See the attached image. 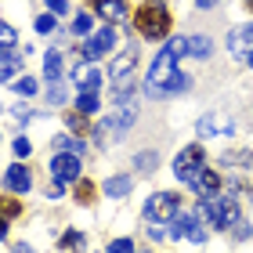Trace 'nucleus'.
<instances>
[{"mask_svg": "<svg viewBox=\"0 0 253 253\" xmlns=\"http://www.w3.org/2000/svg\"><path fill=\"white\" fill-rule=\"evenodd\" d=\"M134 26L145 40H163L170 33V11L163 0H145L141 7L134 11Z\"/></svg>", "mask_w": 253, "mask_h": 253, "instance_id": "nucleus-1", "label": "nucleus"}, {"mask_svg": "<svg viewBox=\"0 0 253 253\" xmlns=\"http://www.w3.org/2000/svg\"><path fill=\"white\" fill-rule=\"evenodd\" d=\"M203 217V221H210L213 228H232L239 217V203H235V195H224V199H203L199 203V210H195Z\"/></svg>", "mask_w": 253, "mask_h": 253, "instance_id": "nucleus-2", "label": "nucleus"}, {"mask_svg": "<svg viewBox=\"0 0 253 253\" xmlns=\"http://www.w3.org/2000/svg\"><path fill=\"white\" fill-rule=\"evenodd\" d=\"M177 54L170 51V47H163L156 54V62H152V69H148V84H145V90L148 94H167V87H170V80L177 76Z\"/></svg>", "mask_w": 253, "mask_h": 253, "instance_id": "nucleus-3", "label": "nucleus"}, {"mask_svg": "<svg viewBox=\"0 0 253 253\" xmlns=\"http://www.w3.org/2000/svg\"><path fill=\"white\" fill-rule=\"evenodd\" d=\"M181 210V199L174 192H156V195H148V203H145V217L152 224H167V221H174Z\"/></svg>", "mask_w": 253, "mask_h": 253, "instance_id": "nucleus-4", "label": "nucleus"}, {"mask_svg": "<svg viewBox=\"0 0 253 253\" xmlns=\"http://www.w3.org/2000/svg\"><path fill=\"white\" fill-rule=\"evenodd\" d=\"M203 148L199 145H185L177 152V159H174V174H177V181H185V185H192L195 177H199V170H203Z\"/></svg>", "mask_w": 253, "mask_h": 253, "instance_id": "nucleus-5", "label": "nucleus"}, {"mask_svg": "<svg viewBox=\"0 0 253 253\" xmlns=\"http://www.w3.org/2000/svg\"><path fill=\"white\" fill-rule=\"evenodd\" d=\"M170 235L174 239H188V243H206V228L199 213H177L174 224H170Z\"/></svg>", "mask_w": 253, "mask_h": 253, "instance_id": "nucleus-6", "label": "nucleus"}, {"mask_svg": "<svg viewBox=\"0 0 253 253\" xmlns=\"http://www.w3.org/2000/svg\"><path fill=\"white\" fill-rule=\"evenodd\" d=\"M112 47H116V29H112V26H101L90 40H84V58H87V62H98L101 54H109Z\"/></svg>", "mask_w": 253, "mask_h": 253, "instance_id": "nucleus-7", "label": "nucleus"}, {"mask_svg": "<svg viewBox=\"0 0 253 253\" xmlns=\"http://www.w3.org/2000/svg\"><path fill=\"white\" fill-rule=\"evenodd\" d=\"M51 174L58 185H73V181H80V156L73 152H58L51 159Z\"/></svg>", "mask_w": 253, "mask_h": 253, "instance_id": "nucleus-8", "label": "nucleus"}, {"mask_svg": "<svg viewBox=\"0 0 253 253\" xmlns=\"http://www.w3.org/2000/svg\"><path fill=\"white\" fill-rule=\"evenodd\" d=\"M134 62H137V47H126L116 62H112L109 69V76H112V84L116 87H130V73H134Z\"/></svg>", "mask_w": 253, "mask_h": 253, "instance_id": "nucleus-9", "label": "nucleus"}, {"mask_svg": "<svg viewBox=\"0 0 253 253\" xmlns=\"http://www.w3.org/2000/svg\"><path fill=\"white\" fill-rule=\"evenodd\" d=\"M192 188L199 192L203 199H217V192H221V177H217L213 170H206V167H203V170H199V177L192 181Z\"/></svg>", "mask_w": 253, "mask_h": 253, "instance_id": "nucleus-10", "label": "nucleus"}, {"mask_svg": "<svg viewBox=\"0 0 253 253\" xmlns=\"http://www.w3.org/2000/svg\"><path fill=\"white\" fill-rule=\"evenodd\" d=\"M4 185L11 188V192H29L33 188V174L22 163H15V167H7V174H4Z\"/></svg>", "mask_w": 253, "mask_h": 253, "instance_id": "nucleus-11", "label": "nucleus"}, {"mask_svg": "<svg viewBox=\"0 0 253 253\" xmlns=\"http://www.w3.org/2000/svg\"><path fill=\"white\" fill-rule=\"evenodd\" d=\"M90 7H94L101 18H109V22H120L126 15V0H90Z\"/></svg>", "mask_w": 253, "mask_h": 253, "instance_id": "nucleus-12", "label": "nucleus"}, {"mask_svg": "<svg viewBox=\"0 0 253 253\" xmlns=\"http://www.w3.org/2000/svg\"><path fill=\"white\" fill-rule=\"evenodd\" d=\"M73 80L84 90H98V84H101V73L94 69V62H84V65H76V73H73Z\"/></svg>", "mask_w": 253, "mask_h": 253, "instance_id": "nucleus-13", "label": "nucleus"}, {"mask_svg": "<svg viewBox=\"0 0 253 253\" xmlns=\"http://www.w3.org/2000/svg\"><path fill=\"white\" fill-rule=\"evenodd\" d=\"M250 43H253V26H239V29L228 33V51L232 54H243Z\"/></svg>", "mask_w": 253, "mask_h": 253, "instance_id": "nucleus-14", "label": "nucleus"}, {"mask_svg": "<svg viewBox=\"0 0 253 253\" xmlns=\"http://www.w3.org/2000/svg\"><path fill=\"white\" fill-rule=\"evenodd\" d=\"M130 177H126V174H120V177H109L105 181V195H109V199H123V195H130Z\"/></svg>", "mask_w": 253, "mask_h": 253, "instance_id": "nucleus-15", "label": "nucleus"}, {"mask_svg": "<svg viewBox=\"0 0 253 253\" xmlns=\"http://www.w3.org/2000/svg\"><path fill=\"white\" fill-rule=\"evenodd\" d=\"M98 105H101L98 90H80V98H76V112H84V116H94Z\"/></svg>", "mask_w": 253, "mask_h": 253, "instance_id": "nucleus-16", "label": "nucleus"}, {"mask_svg": "<svg viewBox=\"0 0 253 253\" xmlns=\"http://www.w3.org/2000/svg\"><path fill=\"white\" fill-rule=\"evenodd\" d=\"M210 51H213V43L206 37H188V54L192 58H210Z\"/></svg>", "mask_w": 253, "mask_h": 253, "instance_id": "nucleus-17", "label": "nucleus"}, {"mask_svg": "<svg viewBox=\"0 0 253 253\" xmlns=\"http://www.w3.org/2000/svg\"><path fill=\"white\" fill-rule=\"evenodd\" d=\"M43 73H47V80H58L62 76V51H47V58H43Z\"/></svg>", "mask_w": 253, "mask_h": 253, "instance_id": "nucleus-18", "label": "nucleus"}, {"mask_svg": "<svg viewBox=\"0 0 253 253\" xmlns=\"http://www.w3.org/2000/svg\"><path fill=\"white\" fill-rule=\"evenodd\" d=\"M65 123H69V130H73V134H90V130H94V126L87 123V116H84V112H69V116H65Z\"/></svg>", "mask_w": 253, "mask_h": 253, "instance_id": "nucleus-19", "label": "nucleus"}, {"mask_svg": "<svg viewBox=\"0 0 253 253\" xmlns=\"http://www.w3.org/2000/svg\"><path fill=\"white\" fill-rule=\"evenodd\" d=\"M15 69H18V58H15V54L0 58V84H11V80H15Z\"/></svg>", "mask_w": 253, "mask_h": 253, "instance_id": "nucleus-20", "label": "nucleus"}, {"mask_svg": "<svg viewBox=\"0 0 253 253\" xmlns=\"http://www.w3.org/2000/svg\"><path fill=\"white\" fill-rule=\"evenodd\" d=\"M54 145H58V152H73V156H84V145H80L76 137H69V134H62V137H58Z\"/></svg>", "mask_w": 253, "mask_h": 253, "instance_id": "nucleus-21", "label": "nucleus"}, {"mask_svg": "<svg viewBox=\"0 0 253 253\" xmlns=\"http://www.w3.org/2000/svg\"><path fill=\"white\" fill-rule=\"evenodd\" d=\"M156 167H159V156L156 152H137V170H141V174H152Z\"/></svg>", "mask_w": 253, "mask_h": 253, "instance_id": "nucleus-22", "label": "nucleus"}, {"mask_svg": "<svg viewBox=\"0 0 253 253\" xmlns=\"http://www.w3.org/2000/svg\"><path fill=\"white\" fill-rule=\"evenodd\" d=\"M18 213H22V203L18 199H0V217H4V221H15Z\"/></svg>", "mask_w": 253, "mask_h": 253, "instance_id": "nucleus-23", "label": "nucleus"}, {"mask_svg": "<svg viewBox=\"0 0 253 253\" xmlns=\"http://www.w3.org/2000/svg\"><path fill=\"white\" fill-rule=\"evenodd\" d=\"M11 47H15V29H11V26H0V58L11 54Z\"/></svg>", "mask_w": 253, "mask_h": 253, "instance_id": "nucleus-24", "label": "nucleus"}, {"mask_svg": "<svg viewBox=\"0 0 253 253\" xmlns=\"http://www.w3.org/2000/svg\"><path fill=\"white\" fill-rule=\"evenodd\" d=\"M15 90H18V94H37V90H40V84H37V80H33V76H26V80H18V84H15Z\"/></svg>", "mask_w": 253, "mask_h": 253, "instance_id": "nucleus-25", "label": "nucleus"}, {"mask_svg": "<svg viewBox=\"0 0 253 253\" xmlns=\"http://www.w3.org/2000/svg\"><path fill=\"white\" fill-rule=\"evenodd\" d=\"M90 199H94V185H90V181H80V188H76V203H90Z\"/></svg>", "mask_w": 253, "mask_h": 253, "instance_id": "nucleus-26", "label": "nucleus"}, {"mask_svg": "<svg viewBox=\"0 0 253 253\" xmlns=\"http://www.w3.org/2000/svg\"><path fill=\"white\" fill-rule=\"evenodd\" d=\"M47 101H54V105H62V101H65V84H58V80H51V90H47Z\"/></svg>", "mask_w": 253, "mask_h": 253, "instance_id": "nucleus-27", "label": "nucleus"}, {"mask_svg": "<svg viewBox=\"0 0 253 253\" xmlns=\"http://www.w3.org/2000/svg\"><path fill=\"white\" fill-rule=\"evenodd\" d=\"M73 33H76V37H87V33H90V15H76L73 18Z\"/></svg>", "mask_w": 253, "mask_h": 253, "instance_id": "nucleus-28", "label": "nucleus"}, {"mask_svg": "<svg viewBox=\"0 0 253 253\" xmlns=\"http://www.w3.org/2000/svg\"><path fill=\"white\" fill-rule=\"evenodd\" d=\"M62 246L65 250H80V246H84V235H80V232H65L62 235Z\"/></svg>", "mask_w": 253, "mask_h": 253, "instance_id": "nucleus-29", "label": "nucleus"}, {"mask_svg": "<svg viewBox=\"0 0 253 253\" xmlns=\"http://www.w3.org/2000/svg\"><path fill=\"white\" fill-rule=\"evenodd\" d=\"M109 253H134V243H130V239H112Z\"/></svg>", "mask_w": 253, "mask_h": 253, "instance_id": "nucleus-30", "label": "nucleus"}, {"mask_svg": "<svg viewBox=\"0 0 253 253\" xmlns=\"http://www.w3.org/2000/svg\"><path fill=\"white\" fill-rule=\"evenodd\" d=\"M37 33H43V37L54 33V15H40V18H37Z\"/></svg>", "mask_w": 253, "mask_h": 253, "instance_id": "nucleus-31", "label": "nucleus"}, {"mask_svg": "<svg viewBox=\"0 0 253 253\" xmlns=\"http://www.w3.org/2000/svg\"><path fill=\"white\" fill-rule=\"evenodd\" d=\"M185 87H188V76H174L170 87H167V94H177V90H185Z\"/></svg>", "mask_w": 253, "mask_h": 253, "instance_id": "nucleus-32", "label": "nucleus"}, {"mask_svg": "<svg viewBox=\"0 0 253 253\" xmlns=\"http://www.w3.org/2000/svg\"><path fill=\"white\" fill-rule=\"evenodd\" d=\"M195 130H199V137H210V134H213V120H210V116H203Z\"/></svg>", "mask_w": 253, "mask_h": 253, "instance_id": "nucleus-33", "label": "nucleus"}, {"mask_svg": "<svg viewBox=\"0 0 253 253\" xmlns=\"http://www.w3.org/2000/svg\"><path fill=\"white\" fill-rule=\"evenodd\" d=\"M47 7H51V15H62L69 4H65V0H47Z\"/></svg>", "mask_w": 253, "mask_h": 253, "instance_id": "nucleus-34", "label": "nucleus"}, {"mask_svg": "<svg viewBox=\"0 0 253 253\" xmlns=\"http://www.w3.org/2000/svg\"><path fill=\"white\" fill-rule=\"evenodd\" d=\"M15 156H29V141H26V137H18V141H15Z\"/></svg>", "mask_w": 253, "mask_h": 253, "instance_id": "nucleus-35", "label": "nucleus"}, {"mask_svg": "<svg viewBox=\"0 0 253 253\" xmlns=\"http://www.w3.org/2000/svg\"><path fill=\"white\" fill-rule=\"evenodd\" d=\"M11 253H33V246H29V243H15V246H11Z\"/></svg>", "mask_w": 253, "mask_h": 253, "instance_id": "nucleus-36", "label": "nucleus"}, {"mask_svg": "<svg viewBox=\"0 0 253 253\" xmlns=\"http://www.w3.org/2000/svg\"><path fill=\"white\" fill-rule=\"evenodd\" d=\"M217 4V0H195V7H199V11H206V7H213Z\"/></svg>", "mask_w": 253, "mask_h": 253, "instance_id": "nucleus-37", "label": "nucleus"}, {"mask_svg": "<svg viewBox=\"0 0 253 253\" xmlns=\"http://www.w3.org/2000/svg\"><path fill=\"white\" fill-rule=\"evenodd\" d=\"M4 235H7V221L0 217V243H4Z\"/></svg>", "mask_w": 253, "mask_h": 253, "instance_id": "nucleus-38", "label": "nucleus"}, {"mask_svg": "<svg viewBox=\"0 0 253 253\" xmlns=\"http://www.w3.org/2000/svg\"><path fill=\"white\" fill-rule=\"evenodd\" d=\"M246 62H250V65H253V47H250V51H246Z\"/></svg>", "mask_w": 253, "mask_h": 253, "instance_id": "nucleus-39", "label": "nucleus"}, {"mask_svg": "<svg viewBox=\"0 0 253 253\" xmlns=\"http://www.w3.org/2000/svg\"><path fill=\"white\" fill-rule=\"evenodd\" d=\"M246 4H250V7H253V0H246Z\"/></svg>", "mask_w": 253, "mask_h": 253, "instance_id": "nucleus-40", "label": "nucleus"}]
</instances>
